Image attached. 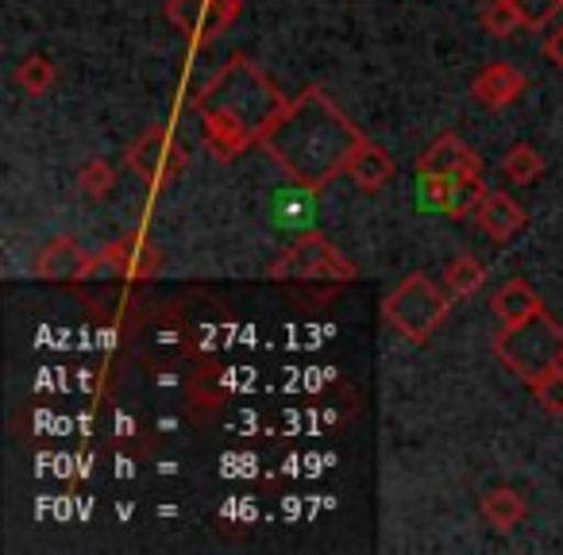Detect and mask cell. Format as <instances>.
Instances as JSON below:
<instances>
[{"label":"cell","mask_w":563,"mask_h":555,"mask_svg":"<svg viewBox=\"0 0 563 555\" xmlns=\"http://www.w3.org/2000/svg\"><path fill=\"white\" fill-rule=\"evenodd\" d=\"M363 140L367 132L355 127L321 86H309L301 97H290L286 112L274 120L263 151L294 186L324 193L340 174H347Z\"/></svg>","instance_id":"obj_1"},{"label":"cell","mask_w":563,"mask_h":555,"mask_svg":"<svg viewBox=\"0 0 563 555\" xmlns=\"http://www.w3.org/2000/svg\"><path fill=\"white\" fill-rule=\"evenodd\" d=\"M286 104H290V97L282 93L251 58H228L197 93V116H201L209 155L220 163H232L247 147H263L266 132L286 112Z\"/></svg>","instance_id":"obj_2"},{"label":"cell","mask_w":563,"mask_h":555,"mask_svg":"<svg viewBox=\"0 0 563 555\" xmlns=\"http://www.w3.org/2000/svg\"><path fill=\"white\" fill-rule=\"evenodd\" d=\"M494 355L521 378L525 386L540 382L544 375L563 367V324L548 309L532 313L521 324H506L494 336Z\"/></svg>","instance_id":"obj_3"},{"label":"cell","mask_w":563,"mask_h":555,"mask_svg":"<svg viewBox=\"0 0 563 555\" xmlns=\"http://www.w3.org/2000/svg\"><path fill=\"white\" fill-rule=\"evenodd\" d=\"M452 313V298L440 290L429 274H409L383 298V317L394 332L409 340V344H429L440 332V324Z\"/></svg>","instance_id":"obj_4"},{"label":"cell","mask_w":563,"mask_h":555,"mask_svg":"<svg viewBox=\"0 0 563 555\" xmlns=\"http://www.w3.org/2000/svg\"><path fill=\"white\" fill-rule=\"evenodd\" d=\"M266 274H271L274 282H340V286L360 278L355 263H347L336 251V243L329 235L313 232V227L301 232L294 247L282 251Z\"/></svg>","instance_id":"obj_5"},{"label":"cell","mask_w":563,"mask_h":555,"mask_svg":"<svg viewBox=\"0 0 563 555\" xmlns=\"http://www.w3.org/2000/svg\"><path fill=\"white\" fill-rule=\"evenodd\" d=\"M128 166L158 193V189L170 186L178 174H186L189 155L170 127H147V132L128 147Z\"/></svg>","instance_id":"obj_6"},{"label":"cell","mask_w":563,"mask_h":555,"mask_svg":"<svg viewBox=\"0 0 563 555\" xmlns=\"http://www.w3.org/2000/svg\"><path fill=\"white\" fill-rule=\"evenodd\" d=\"M166 16L178 32L194 40V47H205L235 24L240 0H166Z\"/></svg>","instance_id":"obj_7"},{"label":"cell","mask_w":563,"mask_h":555,"mask_svg":"<svg viewBox=\"0 0 563 555\" xmlns=\"http://www.w3.org/2000/svg\"><path fill=\"white\" fill-rule=\"evenodd\" d=\"M104 266L101 251L81 247L74 235H55L51 243H43V251L35 255L32 274L43 282H86Z\"/></svg>","instance_id":"obj_8"},{"label":"cell","mask_w":563,"mask_h":555,"mask_svg":"<svg viewBox=\"0 0 563 555\" xmlns=\"http://www.w3.org/2000/svg\"><path fill=\"white\" fill-rule=\"evenodd\" d=\"M101 258L112 274H120V278H128V282H151V278H158L166 266L163 247L151 243L143 232H124L120 240L104 243Z\"/></svg>","instance_id":"obj_9"},{"label":"cell","mask_w":563,"mask_h":555,"mask_svg":"<svg viewBox=\"0 0 563 555\" xmlns=\"http://www.w3.org/2000/svg\"><path fill=\"white\" fill-rule=\"evenodd\" d=\"M525 74L517 70L514 63H486L483 70L475 74V81H471V97H475L483 109H509V104H517V97L525 93Z\"/></svg>","instance_id":"obj_10"},{"label":"cell","mask_w":563,"mask_h":555,"mask_svg":"<svg viewBox=\"0 0 563 555\" xmlns=\"http://www.w3.org/2000/svg\"><path fill=\"white\" fill-rule=\"evenodd\" d=\"M417 170L421 174H429V170H437V174H483V158H478V151L471 147V143H463L460 135H440L437 143H432L429 151H424L421 158H417Z\"/></svg>","instance_id":"obj_11"},{"label":"cell","mask_w":563,"mask_h":555,"mask_svg":"<svg viewBox=\"0 0 563 555\" xmlns=\"http://www.w3.org/2000/svg\"><path fill=\"white\" fill-rule=\"evenodd\" d=\"M475 224L483 227V235H490L494 243H506L509 235H517L525 227V209L509 193L494 189V193H486L483 204H478Z\"/></svg>","instance_id":"obj_12"},{"label":"cell","mask_w":563,"mask_h":555,"mask_svg":"<svg viewBox=\"0 0 563 555\" xmlns=\"http://www.w3.org/2000/svg\"><path fill=\"white\" fill-rule=\"evenodd\" d=\"M347 178H352L363 193H378V189L394 178V158L386 155V147H378V143L367 135V140L355 147L352 163H347Z\"/></svg>","instance_id":"obj_13"},{"label":"cell","mask_w":563,"mask_h":555,"mask_svg":"<svg viewBox=\"0 0 563 555\" xmlns=\"http://www.w3.org/2000/svg\"><path fill=\"white\" fill-rule=\"evenodd\" d=\"M490 309H494V317H498L501 324H521V321H529L532 313H540V309H544V301H540V293L532 290L529 282H521V278H509V282L494 293Z\"/></svg>","instance_id":"obj_14"},{"label":"cell","mask_w":563,"mask_h":555,"mask_svg":"<svg viewBox=\"0 0 563 555\" xmlns=\"http://www.w3.org/2000/svg\"><path fill=\"white\" fill-rule=\"evenodd\" d=\"M478 509H483V521L494 524L498 532H514L517 524L525 521V513H529V506H525V498L514 486H494V490H486Z\"/></svg>","instance_id":"obj_15"},{"label":"cell","mask_w":563,"mask_h":555,"mask_svg":"<svg viewBox=\"0 0 563 555\" xmlns=\"http://www.w3.org/2000/svg\"><path fill=\"white\" fill-rule=\"evenodd\" d=\"M486 282V266L475 255H460L444 266V286L452 298H475Z\"/></svg>","instance_id":"obj_16"},{"label":"cell","mask_w":563,"mask_h":555,"mask_svg":"<svg viewBox=\"0 0 563 555\" xmlns=\"http://www.w3.org/2000/svg\"><path fill=\"white\" fill-rule=\"evenodd\" d=\"M313 189L298 186V189H286V193L278 197V204H274V220H278L282 227H301V232H309V224H313Z\"/></svg>","instance_id":"obj_17"},{"label":"cell","mask_w":563,"mask_h":555,"mask_svg":"<svg viewBox=\"0 0 563 555\" xmlns=\"http://www.w3.org/2000/svg\"><path fill=\"white\" fill-rule=\"evenodd\" d=\"M486 193H490V189L483 186V174H460V178H455V186H452V197H448V204H444V212L452 220L475 217Z\"/></svg>","instance_id":"obj_18"},{"label":"cell","mask_w":563,"mask_h":555,"mask_svg":"<svg viewBox=\"0 0 563 555\" xmlns=\"http://www.w3.org/2000/svg\"><path fill=\"white\" fill-rule=\"evenodd\" d=\"M501 170H506V178L514 181V186H529V181H537L540 174H544V158H540V151L529 147V143H517V147H509V155L501 158Z\"/></svg>","instance_id":"obj_19"},{"label":"cell","mask_w":563,"mask_h":555,"mask_svg":"<svg viewBox=\"0 0 563 555\" xmlns=\"http://www.w3.org/2000/svg\"><path fill=\"white\" fill-rule=\"evenodd\" d=\"M55 63L51 58H43V55H27L24 63L16 66V86L24 89V93H32V97H43L51 86H55Z\"/></svg>","instance_id":"obj_20"},{"label":"cell","mask_w":563,"mask_h":555,"mask_svg":"<svg viewBox=\"0 0 563 555\" xmlns=\"http://www.w3.org/2000/svg\"><path fill=\"white\" fill-rule=\"evenodd\" d=\"M478 24H483V32L494 35V40H514L517 27H525L514 9V0H490L483 9V16H478Z\"/></svg>","instance_id":"obj_21"},{"label":"cell","mask_w":563,"mask_h":555,"mask_svg":"<svg viewBox=\"0 0 563 555\" xmlns=\"http://www.w3.org/2000/svg\"><path fill=\"white\" fill-rule=\"evenodd\" d=\"M112 186H117V174H112V166L104 158H89L78 170V189L89 201H104L112 193Z\"/></svg>","instance_id":"obj_22"},{"label":"cell","mask_w":563,"mask_h":555,"mask_svg":"<svg viewBox=\"0 0 563 555\" xmlns=\"http://www.w3.org/2000/svg\"><path fill=\"white\" fill-rule=\"evenodd\" d=\"M529 390H532L537 406L544 409L548 417H563V367L552 370V375H544L540 382H532Z\"/></svg>","instance_id":"obj_23"},{"label":"cell","mask_w":563,"mask_h":555,"mask_svg":"<svg viewBox=\"0 0 563 555\" xmlns=\"http://www.w3.org/2000/svg\"><path fill=\"white\" fill-rule=\"evenodd\" d=\"M514 9L529 32H540V27H548L555 20V12L563 9V0H514Z\"/></svg>","instance_id":"obj_24"},{"label":"cell","mask_w":563,"mask_h":555,"mask_svg":"<svg viewBox=\"0 0 563 555\" xmlns=\"http://www.w3.org/2000/svg\"><path fill=\"white\" fill-rule=\"evenodd\" d=\"M452 186H455V174H421V201L429 204V209H440L444 212L448 197H452Z\"/></svg>","instance_id":"obj_25"},{"label":"cell","mask_w":563,"mask_h":555,"mask_svg":"<svg viewBox=\"0 0 563 555\" xmlns=\"http://www.w3.org/2000/svg\"><path fill=\"white\" fill-rule=\"evenodd\" d=\"M544 58H548V63H555V66L563 70V24L555 27V32L544 40Z\"/></svg>","instance_id":"obj_26"}]
</instances>
